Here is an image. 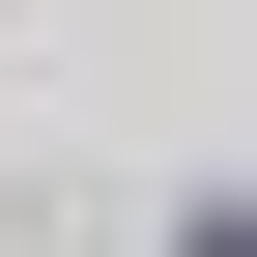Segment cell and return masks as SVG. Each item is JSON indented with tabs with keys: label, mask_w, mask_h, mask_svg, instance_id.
I'll use <instances>...</instances> for the list:
<instances>
[{
	"label": "cell",
	"mask_w": 257,
	"mask_h": 257,
	"mask_svg": "<svg viewBox=\"0 0 257 257\" xmlns=\"http://www.w3.org/2000/svg\"><path fill=\"white\" fill-rule=\"evenodd\" d=\"M200 257H257V229H200Z\"/></svg>",
	"instance_id": "obj_1"
}]
</instances>
